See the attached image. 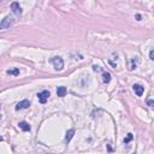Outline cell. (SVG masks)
Returning a JSON list of instances; mask_svg holds the SVG:
<instances>
[{"instance_id":"obj_1","label":"cell","mask_w":154,"mask_h":154,"mask_svg":"<svg viewBox=\"0 0 154 154\" xmlns=\"http://www.w3.org/2000/svg\"><path fill=\"white\" fill-rule=\"evenodd\" d=\"M51 63L53 64L54 69L57 70V71H61V70L64 69V60H63V58L59 57V56L51 58Z\"/></svg>"},{"instance_id":"obj_2","label":"cell","mask_w":154,"mask_h":154,"mask_svg":"<svg viewBox=\"0 0 154 154\" xmlns=\"http://www.w3.org/2000/svg\"><path fill=\"white\" fill-rule=\"evenodd\" d=\"M13 23H15V18H13L12 16H6L4 19H1L0 28L3 29V30H5V29H9V28H11V27L13 25Z\"/></svg>"},{"instance_id":"obj_3","label":"cell","mask_w":154,"mask_h":154,"mask_svg":"<svg viewBox=\"0 0 154 154\" xmlns=\"http://www.w3.org/2000/svg\"><path fill=\"white\" fill-rule=\"evenodd\" d=\"M11 10H12V12L16 15V16H22V7H21V5H19V3H17V1H13V3H11Z\"/></svg>"},{"instance_id":"obj_4","label":"cell","mask_w":154,"mask_h":154,"mask_svg":"<svg viewBox=\"0 0 154 154\" xmlns=\"http://www.w3.org/2000/svg\"><path fill=\"white\" fill-rule=\"evenodd\" d=\"M38 97H39V101H40L41 104H46V101H47L48 97H50V91L48 90L41 91V93L38 94Z\"/></svg>"},{"instance_id":"obj_5","label":"cell","mask_w":154,"mask_h":154,"mask_svg":"<svg viewBox=\"0 0 154 154\" xmlns=\"http://www.w3.org/2000/svg\"><path fill=\"white\" fill-rule=\"evenodd\" d=\"M30 106V101L29 100H22L21 102L16 105V110L19 111V110H24V108H28Z\"/></svg>"},{"instance_id":"obj_6","label":"cell","mask_w":154,"mask_h":154,"mask_svg":"<svg viewBox=\"0 0 154 154\" xmlns=\"http://www.w3.org/2000/svg\"><path fill=\"white\" fill-rule=\"evenodd\" d=\"M132 89H134V91L136 93V95H137V96H142V94H143V90H145V88H143L141 84H137V83H135V84L132 85Z\"/></svg>"},{"instance_id":"obj_7","label":"cell","mask_w":154,"mask_h":154,"mask_svg":"<svg viewBox=\"0 0 154 154\" xmlns=\"http://www.w3.org/2000/svg\"><path fill=\"white\" fill-rule=\"evenodd\" d=\"M66 93H67V89H66L64 85H60V87H58V89H57V95H58L59 97L65 96Z\"/></svg>"},{"instance_id":"obj_8","label":"cell","mask_w":154,"mask_h":154,"mask_svg":"<svg viewBox=\"0 0 154 154\" xmlns=\"http://www.w3.org/2000/svg\"><path fill=\"white\" fill-rule=\"evenodd\" d=\"M73 135H75V130L73 129H70V130L66 131V135H65V142L66 143L71 141V138L73 137Z\"/></svg>"},{"instance_id":"obj_9","label":"cell","mask_w":154,"mask_h":154,"mask_svg":"<svg viewBox=\"0 0 154 154\" xmlns=\"http://www.w3.org/2000/svg\"><path fill=\"white\" fill-rule=\"evenodd\" d=\"M18 125H19V128H21L23 131H30V129H32L30 125H29V123L24 122V120H23V122H19Z\"/></svg>"},{"instance_id":"obj_10","label":"cell","mask_w":154,"mask_h":154,"mask_svg":"<svg viewBox=\"0 0 154 154\" xmlns=\"http://www.w3.org/2000/svg\"><path fill=\"white\" fill-rule=\"evenodd\" d=\"M9 75H12V76H18L19 75V69L18 67H13V69H9L6 71Z\"/></svg>"},{"instance_id":"obj_11","label":"cell","mask_w":154,"mask_h":154,"mask_svg":"<svg viewBox=\"0 0 154 154\" xmlns=\"http://www.w3.org/2000/svg\"><path fill=\"white\" fill-rule=\"evenodd\" d=\"M102 79H104L105 83H110V81H111V73L110 72H104V73H102Z\"/></svg>"},{"instance_id":"obj_12","label":"cell","mask_w":154,"mask_h":154,"mask_svg":"<svg viewBox=\"0 0 154 154\" xmlns=\"http://www.w3.org/2000/svg\"><path fill=\"white\" fill-rule=\"evenodd\" d=\"M132 137H134V136H132V134H131V132H129V134H128V137L124 138V143H125V145H126V143H129V142L132 140Z\"/></svg>"},{"instance_id":"obj_13","label":"cell","mask_w":154,"mask_h":154,"mask_svg":"<svg viewBox=\"0 0 154 154\" xmlns=\"http://www.w3.org/2000/svg\"><path fill=\"white\" fill-rule=\"evenodd\" d=\"M147 105L149 107H154V100H153V99H148V100H147Z\"/></svg>"},{"instance_id":"obj_14","label":"cell","mask_w":154,"mask_h":154,"mask_svg":"<svg viewBox=\"0 0 154 154\" xmlns=\"http://www.w3.org/2000/svg\"><path fill=\"white\" fill-rule=\"evenodd\" d=\"M136 69V63H135V59H131V65H130V70H134Z\"/></svg>"},{"instance_id":"obj_15","label":"cell","mask_w":154,"mask_h":154,"mask_svg":"<svg viewBox=\"0 0 154 154\" xmlns=\"http://www.w3.org/2000/svg\"><path fill=\"white\" fill-rule=\"evenodd\" d=\"M149 58H151V60L154 61V50H152L151 52H149Z\"/></svg>"},{"instance_id":"obj_16","label":"cell","mask_w":154,"mask_h":154,"mask_svg":"<svg viewBox=\"0 0 154 154\" xmlns=\"http://www.w3.org/2000/svg\"><path fill=\"white\" fill-rule=\"evenodd\" d=\"M93 70H94L95 72H99V71H101V69L99 67V66H96V65H94V66H93Z\"/></svg>"},{"instance_id":"obj_17","label":"cell","mask_w":154,"mask_h":154,"mask_svg":"<svg viewBox=\"0 0 154 154\" xmlns=\"http://www.w3.org/2000/svg\"><path fill=\"white\" fill-rule=\"evenodd\" d=\"M136 19H137V21H141V15H136Z\"/></svg>"}]
</instances>
